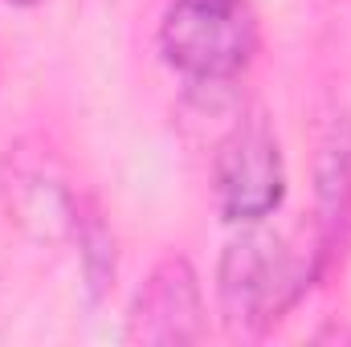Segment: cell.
Here are the masks:
<instances>
[{
	"instance_id": "1",
	"label": "cell",
	"mask_w": 351,
	"mask_h": 347,
	"mask_svg": "<svg viewBox=\"0 0 351 347\" xmlns=\"http://www.w3.org/2000/svg\"><path fill=\"white\" fill-rule=\"evenodd\" d=\"M327 261L319 250L298 254L286 237L269 229H250L229 241L221 270H217V294H221V315L233 331L262 335L274 327L311 286V278Z\"/></svg>"
},
{
	"instance_id": "7",
	"label": "cell",
	"mask_w": 351,
	"mask_h": 347,
	"mask_svg": "<svg viewBox=\"0 0 351 347\" xmlns=\"http://www.w3.org/2000/svg\"><path fill=\"white\" fill-rule=\"evenodd\" d=\"M8 4H16V8H33V4H41V0H8Z\"/></svg>"
},
{
	"instance_id": "3",
	"label": "cell",
	"mask_w": 351,
	"mask_h": 347,
	"mask_svg": "<svg viewBox=\"0 0 351 347\" xmlns=\"http://www.w3.org/2000/svg\"><path fill=\"white\" fill-rule=\"evenodd\" d=\"M213 196L225 221L262 225L286 196V164L262 110L233 123L213 156Z\"/></svg>"
},
{
	"instance_id": "4",
	"label": "cell",
	"mask_w": 351,
	"mask_h": 347,
	"mask_svg": "<svg viewBox=\"0 0 351 347\" xmlns=\"http://www.w3.org/2000/svg\"><path fill=\"white\" fill-rule=\"evenodd\" d=\"M131 344H196L204 339V294L188 258H164L139 286L127 319Z\"/></svg>"
},
{
	"instance_id": "5",
	"label": "cell",
	"mask_w": 351,
	"mask_h": 347,
	"mask_svg": "<svg viewBox=\"0 0 351 347\" xmlns=\"http://www.w3.org/2000/svg\"><path fill=\"white\" fill-rule=\"evenodd\" d=\"M12 176L4 180L8 192V213L37 237H82V208L74 200V192L66 188L62 176L45 168V160H25L16 152V164L8 156Z\"/></svg>"
},
{
	"instance_id": "2",
	"label": "cell",
	"mask_w": 351,
	"mask_h": 347,
	"mask_svg": "<svg viewBox=\"0 0 351 347\" xmlns=\"http://www.w3.org/2000/svg\"><path fill=\"white\" fill-rule=\"evenodd\" d=\"M254 0H168L160 21V53L192 86H225L241 78L258 53Z\"/></svg>"
},
{
	"instance_id": "6",
	"label": "cell",
	"mask_w": 351,
	"mask_h": 347,
	"mask_svg": "<svg viewBox=\"0 0 351 347\" xmlns=\"http://www.w3.org/2000/svg\"><path fill=\"white\" fill-rule=\"evenodd\" d=\"M319 221H315V241L323 250V258L331 261L335 250L343 246V229L351 221V127L348 123H331V135L323 139V156H319Z\"/></svg>"
}]
</instances>
